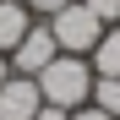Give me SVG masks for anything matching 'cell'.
Listing matches in <instances>:
<instances>
[{
	"label": "cell",
	"mask_w": 120,
	"mask_h": 120,
	"mask_svg": "<svg viewBox=\"0 0 120 120\" xmlns=\"http://www.w3.org/2000/svg\"><path fill=\"white\" fill-rule=\"evenodd\" d=\"M33 82H38V93H44V104H55V109H82L87 93H93V66H87V55H55Z\"/></svg>",
	"instance_id": "cell-1"
},
{
	"label": "cell",
	"mask_w": 120,
	"mask_h": 120,
	"mask_svg": "<svg viewBox=\"0 0 120 120\" xmlns=\"http://www.w3.org/2000/svg\"><path fill=\"white\" fill-rule=\"evenodd\" d=\"M49 22V33H55V44H60V55H93V44L104 38V22L82 6V0H71V6H60L55 16H44Z\"/></svg>",
	"instance_id": "cell-2"
},
{
	"label": "cell",
	"mask_w": 120,
	"mask_h": 120,
	"mask_svg": "<svg viewBox=\"0 0 120 120\" xmlns=\"http://www.w3.org/2000/svg\"><path fill=\"white\" fill-rule=\"evenodd\" d=\"M55 55H60V44H55L49 22H33V27L22 33V44L11 49V71H16V76H38V71H44Z\"/></svg>",
	"instance_id": "cell-3"
},
{
	"label": "cell",
	"mask_w": 120,
	"mask_h": 120,
	"mask_svg": "<svg viewBox=\"0 0 120 120\" xmlns=\"http://www.w3.org/2000/svg\"><path fill=\"white\" fill-rule=\"evenodd\" d=\"M38 109H44V93H38L33 76H6L0 82V120H33Z\"/></svg>",
	"instance_id": "cell-4"
},
{
	"label": "cell",
	"mask_w": 120,
	"mask_h": 120,
	"mask_svg": "<svg viewBox=\"0 0 120 120\" xmlns=\"http://www.w3.org/2000/svg\"><path fill=\"white\" fill-rule=\"evenodd\" d=\"M27 27H33V11L22 6V0H0V55H11L16 44H22Z\"/></svg>",
	"instance_id": "cell-5"
},
{
	"label": "cell",
	"mask_w": 120,
	"mask_h": 120,
	"mask_svg": "<svg viewBox=\"0 0 120 120\" xmlns=\"http://www.w3.org/2000/svg\"><path fill=\"white\" fill-rule=\"evenodd\" d=\"M87 66H93V76H120V22L104 27V38H98L93 55H87Z\"/></svg>",
	"instance_id": "cell-6"
},
{
	"label": "cell",
	"mask_w": 120,
	"mask_h": 120,
	"mask_svg": "<svg viewBox=\"0 0 120 120\" xmlns=\"http://www.w3.org/2000/svg\"><path fill=\"white\" fill-rule=\"evenodd\" d=\"M87 104H98L104 115H115V120H120V76H93Z\"/></svg>",
	"instance_id": "cell-7"
},
{
	"label": "cell",
	"mask_w": 120,
	"mask_h": 120,
	"mask_svg": "<svg viewBox=\"0 0 120 120\" xmlns=\"http://www.w3.org/2000/svg\"><path fill=\"white\" fill-rule=\"evenodd\" d=\"M82 6H87L104 27H115V22H120V0H82Z\"/></svg>",
	"instance_id": "cell-8"
},
{
	"label": "cell",
	"mask_w": 120,
	"mask_h": 120,
	"mask_svg": "<svg viewBox=\"0 0 120 120\" xmlns=\"http://www.w3.org/2000/svg\"><path fill=\"white\" fill-rule=\"evenodd\" d=\"M22 6H27L33 16H55L60 6H71V0H22Z\"/></svg>",
	"instance_id": "cell-9"
},
{
	"label": "cell",
	"mask_w": 120,
	"mask_h": 120,
	"mask_svg": "<svg viewBox=\"0 0 120 120\" xmlns=\"http://www.w3.org/2000/svg\"><path fill=\"white\" fill-rule=\"evenodd\" d=\"M66 120H115V115H104V109H98V104H82V109H71Z\"/></svg>",
	"instance_id": "cell-10"
},
{
	"label": "cell",
	"mask_w": 120,
	"mask_h": 120,
	"mask_svg": "<svg viewBox=\"0 0 120 120\" xmlns=\"http://www.w3.org/2000/svg\"><path fill=\"white\" fill-rule=\"evenodd\" d=\"M66 115H71V109H55V104H44V109H38L33 120H66Z\"/></svg>",
	"instance_id": "cell-11"
},
{
	"label": "cell",
	"mask_w": 120,
	"mask_h": 120,
	"mask_svg": "<svg viewBox=\"0 0 120 120\" xmlns=\"http://www.w3.org/2000/svg\"><path fill=\"white\" fill-rule=\"evenodd\" d=\"M6 76H11V55H0V82H6Z\"/></svg>",
	"instance_id": "cell-12"
}]
</instances>
